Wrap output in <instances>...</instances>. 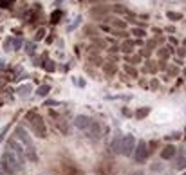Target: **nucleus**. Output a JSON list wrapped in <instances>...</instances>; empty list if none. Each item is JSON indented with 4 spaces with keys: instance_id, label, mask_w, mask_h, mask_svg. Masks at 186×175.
<instances>
[{
    "instance_id": "f257e3e1",
    "label": "nucleus",
    "mask_w": 186,
    "mask_h": 175,
    "mask_svg": "<svg viewBox=\"0 0 186 175\" xmlns=\"http://www.w3.org/2000/svg\"><path fill=\"white\" fill-rule=\"evenodd\" d=\"M14 139H18L25 150V159L31 161V163H38V154L34 150V145H33V139L29 137V134L22 128V127H16L14 130Z\"/></svg>"
},
{
    "instance_id": "f03ea898",
    "label": "nucleus",
    "mask_w": 186,
    "mask_h": 175,
    "mask_svg": "<svg viewBox=\"0 0 186 175\" xmlns=\"http://www.w3.org/2000/svg\"><path fill=\"white\" fill-rule=\"evenodd\" d=\"M2 163H5L14 173H20V172H24V164H25V159H22V157H18L16 154H13L11 150H5L4 154H2Z\"/></svg>"
},
{
    "instance_id": "7ed1b4c3",
    "label": "nucleus",
    "mask_w": 186,
    "mask_h": 175,
    "mask_svg": "<svg viewBox=\"0 0 186 175\" xmlns=\"http://www.w3.org/2000/svg\"><path fill=\"white\" fill-rule=\"evenodd\" d=\"M148 154H150V148H148V145H147L145 141H139V143L136 145V154H134L136 161H137V163H147V159H148Z\"/></svg>"
},
{
    "instance_id": "20e7f679",
    "label": "nucleus",
    "mask_w": 186,
    "mask_h": 175,
    "mask_svg": "<svg viewBox=\"0 0 186 175\" xmlns=\"http://www.w3.org/2000/svg\"><path fill=\"white\" fill-rule=\"evenodd\" d=\"M31 123H33V128H34V132H36V136L38 137H47V128H45V125H43V119L38 116V114H34V117H31L29 119Z\"/></svg>"
},
{
    "instance_id": "39448f33",
    "label": "nucleus",
    "mask_w": 186,
    "mask_h": 175,
    "mask_svg": "<svg viewBox=\"0 0 186 175\" xmlns=\"http://www.w3.org/2000/svg\"><path fill=\"white\" fill-rule=\"evenodd\" d=\"M136 148V139L134 136H125L123 137V143H121V154L123 155H130Z\"/></svg>"
},
{
    "instance_id": "423d86ee",
    "label": "nucleus",
    "mask_w": 186,
    "mask_h": 175,
    "mask_svg": "<svg viewBox=\"0 0 186 175\" xmlns=\"http://www.w3.org/2000/svg\"><path fill=\"white\" fill-rule=\"evenodd\" d=\"M7 150H11L13 154H16L18 157H22V159H25V150H24V146H22V143H18L14 137H11V139H7Z\"/></svg>"
},
{
    "instance_id": "0eeeda50",
    "label": "nucleus",
    "mask_w": 186,
    "mask_h": 175,
    "mask_svg": "<svg viewBox=\"0 0 186 175\" xmlns=\"http://www.w3.org/2000/svg\"><path fill=\"white\" fill-rule=\"evenodd\" d=\"M94 121H92V117H89V116H78L76 119H74V125L80 128V130H89V127L92 125Z\"/></svg>"
},
{
    "instance_id": "6e6552de",
    "label": "nucleus",
    "mask_w": 186,
    "mask_h": 175,
    "mask_svg": "<svg viewBox=\"0 0 186 175\" xmlns=\"http://www.w3.org/2000/svg\"><path fill=\"white\" fill-rule=\"evenodd\" d=\"M174 155H175V146H172V145L165 146L163 152H161V157H163V159H172Z\"/></svg>"
},
{
    "instance_id": "1a4fd4ad",
    "label": "nucleus",
    "mask_w": 186,
    "mask_h": 175,
    "mask_svg": "<svg viewBox=\"0 0 186 175\" xmlns=\"http://www.w3.org/2000/svg\"><path fill=\"white\" fill-rule=\"evenodd\" d=\"M89 136H92V137H99V136H101V127H99L96 121L89 127Z\"/></svg>"
},
{
    "instance_id": "9d476101",
    "label": "nucleus",
    "mask_w": 186,
    "mask_h": 175,
    "mask_svg": "<svg viewBox=\"0 0 186 175\" xmlns=\"http://www.w3.org/2000/svg\"><path fill=\"white\" fill-rule=\"evenodd\" d=\"M121 143H123V137H116V139L112 141L110 150H112V152H116V154H121Z\"/></svg>"
},
{
    "instance_id": "9b49d317",
    "label": "nucleus",
    "mask_w": 186,
    "mask_h": 175,
    "mask_svg": "<svg viewBox=\"0 0 186 175\" xmlns=\"http://www.w3.org/2000/svg\"><path fill=\"white\" fill-rule=\"evenodd\" d=\"M148 114H150V108H148V107H143V108H137V110H136V117H137V119H143V117H147Z\"/></svg>"
},
{
    "instance_id": "f8f14e48",
    "label": "nucleus",
    "mask_w": 186,
    "mask_h": 175,
    "mask_svg": "<svg viewBox=\"0 0 186 175\" xmlns=\"http://www.w3.org/2000/svg\"><path fill=\"white\" fill-rule=\"evenodd\" d=\"M112 11H116V13H119V14H123V13H125V14H130L128 9H127L125 5H119V4H118V5H112ZM130 16H132V14H130Z\"/></svg>"
},
{
    "instance_id": "ddd939ff",
    "label": "nucleus",
    "mask_w": 186,
    "mask_h": 175,
    "mask_svg": "<svg viewBox=\"0 0 186 175\" xmlns=\"http://www.w3.org/2000/svg\"><path fill=\"white\" fill-rule=\"evenodd\" d=\"M60 16H61V11H54V13L51 14V23H58Z\"/></svg>"
},
{
    "instance_id": "4468645a",
    "label": "nucleus",
    "mask_w": 186,
    "mask_h": 175,
    "mask_svg": "<svg viewBox=\"0 0 186 175\" xmlns=\"http://www.w3.org/2000/svg\"><path fill=\"white\" fill-rule=\"evenodd\" d=\"M49 90H51V87H49V85H42V87L36 90V94H40V96H45Z\"/></svg>"
},
{
    "instance_id": "2eb2a0df",
    "label": "nucleus",
    "mask_w": 186,
    "mask_h": 175,
    "mask_svg": "<svg viewBox=\"0 0 186 175\" xmlns=\"http://www.w3.org/2000/svg\"><path fill=\"white\" fill-rule=\"evenodd\" d=\"M166 16H168L170 20H174V22H175V20H181V18H183V14H179V13H166Z\"/></svg>"
},
{
    "instance_id": "dca6fc26",
    "label": "nucleus",
    "mask_w": 186,
    "mask_h": 175,
    "mask_svg": "<svg viewBox=\"0 0 186 175\" xmlns=\"http://www.w3.org/2000/svg\"><path fill=\"white\" fill-rule=\"evenodd\" d=\"M14 0H0V7H11Z\"/></svg>"
},
{
    "instance_id": "f3484780",
    "label": "nucleus",
    "mask_w": 186,
    "mask_h": 175,
    "mask_svg": "<svg viewBox=\"0 0 186 175\" xmlns=\"http://www.w3.org/2000/svg\"><path fill=\"white\" fill-rule=\"evenodd\" d=\"M114 25H116V27H121V29H125V27H127V23H125L123 20H114Z\"/></svg>"
},
{
    "instance_id": "a211bd4d",
    "label": "nucleus",
    "mask_w": 186,
    "mask_h": 175,
    "mask_svg": "<svg viewBox=\"0 0 186 175\" xmlns=\"http://www.w3.org/2000/svg\"><path fill=\"white\" fill-rule=\"evenodd\" d=\"M134 36H139V38H141V36H145V31L136 27V29H134Z\"/></svg>"
},
{
    "instance_id": "6ab92c4d",
    "label": "nucleus",
    "mask_w": 186,
    "mask_h": 175,
    "mask_svg": "<svg viewBox=\"0 0 186 175\" xmlns=\"http://www.w3.org/2000/svg\"><path fill=\"white\" fill-rule=\"evenodd\" d=\"M121 49H123L125 52H130V51H132V43H130V42H127V43H125V45H123Z\"/></svg>"
},
{
    "instance_id": "aec40b11",
    "label": "nucleus",
    "mask_w": 186,
    "mask_h": 175,
    "mask_svg": "<svg viewBox=\"0 0 186 175\" xmlns=\"http://www.w3.org/2000/svg\"><path fill=\"white\" fill-rule=\"evenodd\" d=\"M43 36H45V29H40V31L36 33V40H42Z\"/></svg>"
},
{
    "instance_id": "412c9836",
    "label": "nucleus",
    "mask_w": 186,
    "mask_h": 175,
    "mask_svg": "<svg viewBox=\"0 0 186 175\" xmlns=\"http://www.w3.org/2000/svg\"><path fill=\"white\" fill-rule=\"evenodd\" d=\"M177 168H179V170H184L186 168V159H183L181 163H177Z\"/></svg>"
},
{
    "instance_id": "4be33fe9",
    "label": "nucleus",
    "mask_w": 186,
    "mask_h": 175,
    "mask_svg": "<svg viewBox=\"0 0 186 175\" xmlns=\"http://www.w3.org/2000/svg\"><path fill=\"white\" fill-rule=\"evenodd\" d=\"M45 105H47V107H56V105H58V101H52V99H47V101H45Z\"/></svg>"
},
{
    "instance_id": "5701e85b",
    "label": "nucleus",
    "mask_w": 186,
    "mask_h": 175,
    "mask_svg": "<svg viewBox=\"0 0 186 175\" xmlns=\"http://www.w3.org/2000/svg\"><path fill=\"white\" fill-rule=\"evenodd\" d=\"M45 69H47V70H52V69H54V63H52V61H47V63H45Z\"/></svg>"
},
{
    "instance_id": "b1692460",
    "label": "nucleus",
    "mask_w": 186,
    "mask_h": 175,
    "mask_svg": "<svg viewBox=\"0 0 186 175\" xmlns=\"http://www.w3.org/2000/svg\"><path fill=\"white\" fill-rule=\"evenodd\" d=\"M128 61H130V63H136V61H139V58H128Z\"/></svg>"
},
{
    "instance_id": "393cba45",
    "label": "nucleus",
    "mask_w": 186,
    "mask_h": 175,
    "mask_svg": "<svg viewBox=\"0 0 186 175\" xmlns=\"http://www.w3.org/2000/svg\"><path fill=\"white\" fill-rule=\"evenodd\" d=\"M0 175H7L5 172H4V168H2V166H0Z\"/></svg>"
},
{
    "instance_id": "a878e982",
    "label": "nucleus",
    "mask_w": 186,
    "mask_h": 175,
    "mask_svg": "<svg viewBox=\"0 0 186 175\" xmlns=\"http://www.w3.org/2000/svg\"><path fill=\"white\" fill-rule=\"evenodd\" d=\"M89 2H99V0H89Z\"/></svg>"
},
{
    "instance_id": "bb28decb",
    "label": "nucleus",
    "mask_w": 186,
    "mask_h": 175,
    "mask_svg": "<svg viewBox=\"0 0 186 175\" xmlns=\"http://www.w3.org/2000/svg\"><path fill=\"white\" fill-rule=\"evenodd\" d=\"M132 175H143V173H132Z\"/></svg>"
},
{
    "instance_id": "cd10ccee",
    "label": "nucleus",
    "mask_w": 186,
    "mask_h": 175,
    "mask_svg": "<svg viewBox=\"0 0 186 175\" xmlns=\"http://www.w3.org/2000/svg\"><path fill=\"white\" fill-rule=\"evenodd\" d=\"M184 175H186V173H184Z\"/></svg>"
}]
</instances>
